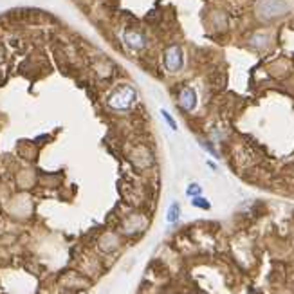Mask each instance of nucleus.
<instances>
[{
  "label": "nucleus",
  "mask_w": 294,
  "mask_h": 294,
  "mask_svg": "<svg viewBox=\"0 0 294 294\" xmlns=\"http://www.w3.org/2000/svg\"><path fill=\"white\" fill-rule=\"evenodd\" d=\"M161 114H163L164 121H166L168 125H170V128H172V130H177V123L173 121V118H172V116H170V114H168L166 110H161Z\"/></svg>",
  "instance_id": "nucleus-9"
},
{
  "label": "nucleus",
  "mask_w": 294,
  "mask_h": 294,
  "mask_svg": "<svg viewBox=\"0 0 294 294\" xmlns=\"http://www.w3.org/2000/svg\"><path fill=\"white\" fill-rule=\"evenodd\" d=\"M179 217H181V206L177 202H173L166 213V220L170 222V224H175V222L179 220Z\"/></svg>",
  "instance_id": "nucleus-6"
},
{
  "label": "nucleus",
  "mask_w": 294,
  "mask_h": 294,
  "mask_svg": "<svg viewBox=\"0 0 294 294\" xmlns=\"http://www.w3.org/2000/svg\"><path fill=\"white\" fill-rule=\"evenodd\" d=\"M191 204H193L195 208H200V209H209L211 208V204H209V200H206L204 197H191Z\"/></svg>",
  "instance_id": "nucleus-7"
},
{
  "label": "nucleus",
  "mask_w": 294,
  "mask_h": 294,
  "mask_svg": "<svg viewBox=\"0 0 294 294\" xmlns=\"http://www.w3.org/2000/svg\"><path fill=\"white\" fill-rule=\"evenodd\" d=\"M200 193H202V188H200L197 182H191V184L188 186V190H186V195H188V197H199Z\"/></svg>",
  "instance_id": "nucleus-8"
},
{
  "label": "nucleus",
  "mask_w": 294,
  "mask_h": 294,
  "mask_svg": "<svg viewBox=\"0 0 294 294\" xmlns=\"http://www.w3.org/2000/svg\"><path fill=\"white\" fill-rule=\"evenodd\" d=\"M202 146H204V148H206V150H208L209 154L215 155V157H217V152H215V150L211 148V145H209V143H202Z\"/></svg>",
  "instance_id": "nucleus-10"
},
{
  "label": "nucleus",
  "mask_w": 294,
  "mask_h": 294,
  "mask_svg": "<svg viewBox=\"0 0 294 294\" xmlns=\"http://www.w3.org/2000/svg\"><path fill=\"white\" fill-rule=\"evenodd\" d=\"M125 42L132 49H143L146 46V38L137 31H127L125 33Z\"/></svg>",
  "instance_id": "nucleus-5"
},
{
  "label": "nucleus",
  "mask_w": 294,
  "mask_h": 294,
  "mask_svg": "<svg viewBox=\"0 0 294 294\" xmlns=\"http://www.w3.org/2000/svg\"><path fill=\"white\" fill-rule=\"evenodd\" d=\"M136 91L132 89V87H121L119 91H116L112 96H110L109 105L112 109H118V110H127L132 107V103L136 101Z\"/></svg>",
  "instance_id": "nucleus-2"
},
{
  "label": "nucleus",
  "mask_w": 294,
  "mask_h": 294,
  "mask_svg": "<svg viewBox=\"0 0 294 294\" xmlns=\"http://www.w3.org/2000/svg\"><path fill=\"white\" fill-rule=\"evenodd\" d=\"M164 65L170 73H177L181 71L182 65H184V55H182V49L179 46H172L170 49L164 53Z\"/></svg>",
  "instance_id": "nucleus-3"
},
{
  "label": "nucleus",
  "mask_w": 294,
  "mask_h": 294,
  "mask_svg": "<svg viewBox=\"0 0 294 294\" xmlns=\"http://www.w3.org/2000/svg\"><path fill=\"white\" fill-rule=\"evenodd\" d=\"M287 11H289V6L285 4L283 0H260L256 4L258 17L263 20L278 19V17H281Z\"/></svg>",
  "instance_id": "nucleus-1"
},
{
  "label": "nucleus",
  "mask_w": 294,
  "mask_h": 294,
  "mask_svg": "<svg viewBox=\"0 0 294 294\" xmlns=\"http://www.w3.org/2000/svg\"><path fill=\"white\" fill-rule=\"evenodd\" d=\"M179 103H181L182 109L188 110V112L195 110V107H197V92H195L193 89H190V87H186L184 91L179 94Z\"/></svg>",
  "instance_id": "nucleus-4"
}]
</instances>
